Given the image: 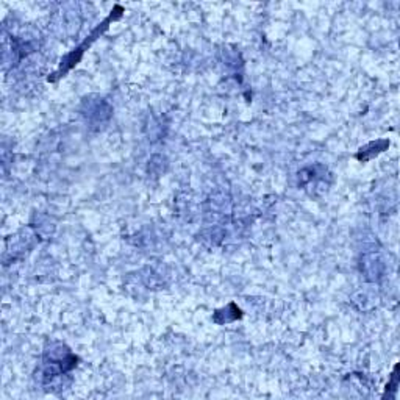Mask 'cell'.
<instances>
[{"label":"cell","instance_id":"2","mask_svg":"<svg viewBox=\"0 0 400 400\" xmlns=\"http://www.w3.org/2000/svg\"><path fill=\"white\" fill-rule=\"evenodd\" d=\"M390 146V143L386 141V139H383V141H377V143H370L369 146H366L364 149L359 150V152L357 154V158L359 161H368L372 158L374 155H379L380 152H383V150Z\"/></svg>","mask_w":400,"mask_h":400},{"label":"cell","instance_id":"1","mask_svg":"<svg viewBox=\"0 0 400 400\" xmlns=\"http://www.w3.org/2000/svg\"><path fill=\"white\" fill-rule=\"evenodd\" d=\"M123 13H124V8L120 7V5H116V7L113 8V11H112V14H109L105 21L102 22L101 25H98L94 32L91 33V36L86 39V41L82 44V45H78L77 49H75L74 52H71V54H69L65 60L61 61V67H60V71H58L56 74H54L55 77L54 78H49V82H55V80H58V78H61V77H65V74L67 72V71H71V69L74 67V66H77L78 65V61L82 60V56H83V54L86 50H88L90 48H91V44L96 41L97 39V36H101V34L107 30L108 28V24H112L113 21H116V19H119L120 16H123Z\"/></svg>","mask_w":400,"mask_h":400}]
</instances>
